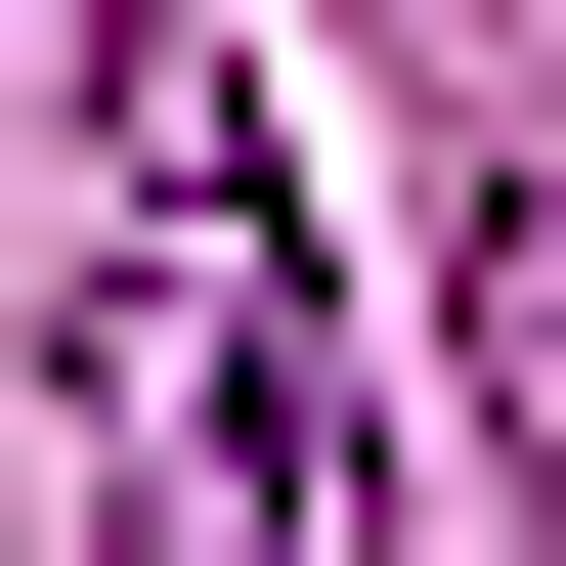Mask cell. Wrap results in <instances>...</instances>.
<instances>
[{
  "mask_svg": "<svg viewBox=\"0 0 566 566\" xmlns=\"http://www.w3.org/2000/svg\"><path fill=\"white\" fill-rule=\"evenodd\" d=\"M436 305H480V436H523V523H566V175H523V218H480Z\"/></svg>",
  "mask_w": 566,
  "mask_h": 566,
  "instance_id": "1",
  "label": "cell"
}]
</instances>
